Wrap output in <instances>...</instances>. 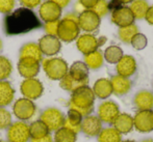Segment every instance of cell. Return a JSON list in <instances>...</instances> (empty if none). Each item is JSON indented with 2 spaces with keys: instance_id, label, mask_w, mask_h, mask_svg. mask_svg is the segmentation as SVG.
Returning <instances> with one entry per match:
<instances>
[{
  "instance_id": "1",
  "label": "cell",
  "mask_w": 153,
  "mask_h": 142,
  "mask_svg": "<svg viewBox=\"0 0 153 142\" xmlns=\"http://www.w3.org/2000/svg\"><path fill=\"white\" fill-rule=\"evenodd\" d=\"M43 27L40 18L29 8L19 7L5 15L3 30L7 35H19Z\"/></svg>"
},
{
  "instance_id": "2",
  "label": "cell",
  "mask_w": 153,
  "mask_h": 142,
  "mask_svg": "<svg viewBox=\"0 0 153 142\" xmlns=\"http://www.w3.org/2000/svg\"><path fill=\"white\" fill-rule=\"evenodd\" d=\"M95 100H96V96L92 88L89 85L82 86L71 93L69 108L78 111L85 117L93 113Z\"/></svg>"
},
{
  "instance_id": "3",
  "label": "cell",
  "mask_w": 153,
  "mask_h": 142,
  "mask_svg": "<svg viewBox=\"0 0 153 142\" xmlns=\"http://www.w3.org/2000/svg\"><path fill=\"white\" fill-rule=\"evenodd\" d=\"M41 66L50 80L59 81L68 74L69 65L67 61L62 57H48L43 58L41 61Z\"/></svg>"
},
{
  "instance_id": "4",
  "label": "cell",
  "mask_w": 153,
  "mask_h": 142,
  "mask_svg": "<svg viewBox=\"0 0 153 142\" xmlns=\"http://www.w3.org/2000/svg\"><path fill=\"white\" fill-rule=\"evenodd\" d=\"M38 108L33 101L20 98L13 103V115L21 121H28L36 114Z\"/></svg>"
},
{
  "instance_id": "5",
  "label": "cell",
  "mask_w": 153,
  "mask_h": 142,
  "mask_svg": "<svg viewBox=\"0 0 153 142\" xmlns=\"http://www.w3.org/2000/svg\"><path fill=\"white\" fill-rule=\"evenodd\" d=\"M79 35H80V28L77 21L70 20L65 17L59 20L56 36L61 42L72 43L76 40Z\"/></svg>"
},
{
  "instance_id": "6",
  "label": "cell",
  "mask_w": 153,
  "mask_h": 142,
  "mask_svg": "<svg viewBox=\"0 0 153 142\" xmlns=\"http://www.w3.org/2000/svg\"><path fill=\"white\" fill-rule=\"evenodd\" d=\"M6 138L7 142H29V124L26 121H13V124L6 129Z\"/></svg>"
},
{
  "instance_id": "7",
  "label": "cell",
  "mask_w": 153,
  "mask_h": 142,
  "mask_svg": "<svg viewBox=\"0 0 153 142\" xmlns=\"http://www.w3.org/2000/svg\"><path fill=\"white\" fill-rule=\"evenodd\" d=\"M65 114L62 110L55 107H49L46 108L40 115V118L51 132H55L64 126L65 122Z\"/></svg>"
},
{
  "instance_id": "8",
  "label": "cell",
  "mask_w": 153,
  "mask_h": 142,
  "mask_svg": "<svg viewBox=\"0 0 153 142\" xmlns=\"http://www.w3.org/2000/svg\"><path fill=\"white\" fill-rule=\"evenodd\" d=\"M120 112V107L111 100H104L97 108V116L102 124H113Z\"/></svg>"
},
{
  "instance_id": "9",
  "label": "cell",
  "mask_w": 153,
  "mask_h": 142,
  "mask_svg": "<svg viewBox=\"0 0 153 142\" xmlns=\"http://www.w3.org/2000/svg\"><path fill=\"white\" fill-rule=\"evenodd\" d=\"M20 92L22 93L23 98L34 102L43 96L44 85L36 78L24 79L20 84Z\"/></svg>"
},
{
  "instance_id": "10",
  "label": "cell",
  "mask_w": 153,
  "mask_h": 142,
  "mask_svg": "<svg viewBox=\"0 0 153 142\" xmlns=\"http://www.w3.org/2000/svg\"><path fill=\"white\" fill-rule=\"evenodd\" d=\"M78 26L85 33H92L99 28L101 18L98 17L92 10H85L78 15Z\"/></svg>"
},
{
  "instance_id": "11",
  "label": "cell",
  "mask_w": 153,
  "mask_h": 142,
  "mask_svg": "<svg viewBox=\"0 0 153 142\" xmlns=\"http://www.w3.org/2000/svg\"><path fill=\"white\" fill-rule=\"evenodd\" d=\"M62 14V8L50 0L41 3L39 7V17H40V20L44 23L61 20Z\"/></svg>"
},
{
  "instance_id": "12",
  "label": "cell",
  "mask_w": 153,
  "mask_h": 142,
  "mask_svg": "<svg viewBox=\"0 0 153 142\" xmlns=\"http://www.w3.org/2000/svg\"><path fill=\"white\" fill-rule=\"evenodd\" d=\"M40 50L43 55L47 57H53L59 54L62 49V42L57 36L53 35H43L38 43Z\"/></svg>"
},
{
  "instance_id": "13",
  "label": "cell",
  "mask_w": 153,
  "mask_h": 142,
  "mask_svg": "<svg viewBox=\"0 0 153 142\" xmlns=\"http://www.w3.org/2000/svg\"><path fill=\"white\" fill-rule=\"evenodd\" d=\"M111 19V22L115 25H117L119 28L134 24V20H135L130 8L125 5H120L113 8Z\"/></svg>"
},
{
  "instance_id": "14",
  "label": "cell",
  "mask_w": 153,
  "mask_h": 142,
  "mask_svg": "<svg viewBox=\"0 0 153 142\" xmlns=\"http://www.w3.org/2000/svg\"><path fill=\"white\" fill-rule=\"evenodd\" d=\"M133 126L139 133L153 132V110H140L133 116Z\"/></svg>"
},
{
  "instance_id": "15",
  "label": "cell",
  "mask_w": 153,
  "mask_h": 142,
  "mask_svg": "<svg viewBox=\"0 0 153 142\" xmlns=\"http://www.w3.org/2000/svg\"><path fill=\"white\" fill-rule=\"evenodd\" d=\"M17 68L20 76L24 79L36 78L40 73L41 62L31 58H19Z\"/></svg>"
},
{
  "instance_id": "16",
  "label": "cell",
  "mask_w": 153,
  "mask_h": 142,
  "mask_svg": "<svg viewBox=\"0 0 153 142\" xmlns=\"http://www.w3.org/2000/svg\"><path fill=\"white\" fill-rule=\"evenodd\" d=\"M76 47L80 53L83 55L90 54L94 51L99 50V38H96L92 33H83L77 38Z\"/></svg>"
},
{
  "instance_id": "17",
  "label": "cell",
  "mask_w": 153,
  "mask_h": 142,
  "mask_svg": "<svg viewBox=\"0 0 153 142\" xmlns=\"http://www.w3.org/2000/svg\"><path fill=\"white\" fill-rule=\"evenodd\" d=\"M103 129V124L97 115H88L82 118L80 127V132L87 137H97Z\"/></svg>"
},
{
  "instance_id": "18",
  "label": "cell",
  "mask_w": 153,
  "mask_h": 142,
  "mask_svg": "<svg viewBox=\"0 0 153 142\" xmlns=\"http://www.w3.org/2000/svg\"><path fill=\"white\" fill-rule=\"evenodd\" d=\"M116 71L119 76L129 78L137 72V60L132 55H123L116 64Z\"/></svg>"
},
{
  "instance_id": "19",
  "label": "cell",
  "mask_w": 153,
  "mask_h": 142,
  "mask_svg": "<svg viewBox=\"0 0 153 142\" xmlns=\"http://www.w3.org/2000/svg\"><path fill=\"white\" fill-rule=\"evenodd\" d=\"M111 88H113V93L116 94L118 96H122L127 94L130 91L131 87H132V82L129 78H125V77L116 76L111 77Z\"/></svg>"
},
{
  "instance_id": "20",
  "label": "cell",
  "mask_w": 153,
  "mask_h": 142,
  "mask_svg": "<svg viewBox=\"0 0 153 142\" xmlns=\"http://www.w3.org/2000/svg\"><path fill=\"white\" fill-rule=\"evenodd\" d=\"M113 127L120 133L121 135L129 134L134 129L133 126V116L128 113L122 112L118 115L113 124Z\"/></svg>"
},
{
  "instance_id": "21",
  "label": "cell",
  "mask_w": 153,
  "mask_h": 142,
  "mask_svg": "<svg viewBox=\"0 0 153 142\" xmlns=\"http://www.w3.org/2000/svg\"><path fill=\"white\" fill-rule=\"evenodd\" d=\"M133 104L137 110H153V92L140 90L133 98Z\"/></svg>"
},
{
  "instance_id": "22",
  "label": "cell",
  "mask_w": 153,
  "mask_h": 142,
  "mask_svg": "<svg viewBox=\"0 0 153 142\" xmlns=\"http://www.w3.org/2000/svg\"><path fill=\"white\" fill-rule=\"evenodd\" d=\"M90 70L87 64L83 61H75L69 66L68 75L71 76L73 79L77 81H82V82H90L89 79Z\"/></svg>"
},
{
  "instance_id": "23",
  "label": "cell",
  "mask_w": 153,
  "mask_h": 142,
  "mask_svg": "<svg viewBox=\"0 0 153 142\" xmlns=\"http://www.w3.org/2000/svg\"><path fill=\"white\" fill-rule=\"evenodd\" d=\"M95 96L100 100H106L113 94L111 80L107 78H100L95 81L92 88Z\"/></svg>"
},
{
  "instance_id": "24",
  "label": "cell",
  "mask_w": 153,
  "mask_h": 142,
  "mask_svg": "<svg viewBox=\"0 0 153 142\" xmlns=\"http://www.w3.org/2000/svg\"><path fill=\"white\" fill-rule=\"evenodd\" d=\"M82 118H83V116L81 115L78 111L69 108L68 112H67L66 116H65V122L62 127L73 131V132L76 133V134H78V133L80 132Z\"/></svg>"
},
{
  "instance_id": "25",
  "label": "cell",
  "mask_w": 153,
  "mask_h": 142,
  "mask_svg": "<svg viewBox=\"0 0 153 142\" xmlns=\"http://www.w3.org/2000/svg\"><path fill=\"white\" fill-rule=\"evenodd\" d=\"M15 88L8 81H0V107L6 108L15 100Z\"/></svg>"
},
{
  "instance_id": "26",
  "label": "cell",
  "mask_w": 153,
  "mask_h": 142,
  "mask_svg": "<svg viewBox=\"0 0 153 142\" xmlns=\"http://www.w3.org/2000/svg\"><path fill=\"white\" fill-rule=\"evenodd\" d=\"M19 58H31V59H36L40 62L42 61L43 54L41 52L38 43L29 42L23 45L19 51Z\"/></svg>"
},
{
  "instance_id": "27",
  "label": "cell",
  "mask_w": 153,
  "mask_h": 142,
  "mask_svg": "<svg viewBox=\"0 0 153 142\" xmlns=\"http://www.w3.org/2000/svg\"><path fill=\"white\" fill-rule=\"evenodd\" d=\"M98 142H121L122 135L114 127H106L101 130L97 136Z\"/></svg>"
},
{
  "instance_id": "28",
  "label": "cell",
  "mask_w": 153,
  "mask_h": 142,
  "mask_svg": "<svg viewBox=\"0 0 153 142\" xmlns=\"http://www.w3.org/2000/svg\"><path fill=\"white\" fill-rule=\"evenodd\" d=\"M83 62L87 64L89 70H98L103 65V62H104L103 53L100 50H97L90 54L85 55Z\"/></svg>"
},
{
  "instance_id": "29",
  "label": "cell",
  "mask_w": 153,
  "mask_h": 142,
  "mask_svg": "<svg viewBox=\"0 0 153 142\" xmlns=\"http://www.w3.org/2000/svg\"><path fill=\"white\" fill-rule=\"evenodd\" d=\"M129 8H130L134 19L142 20V19H145L146 13L149 8V3L147 0H133L130 3Z\"/></svg>"
},
{
  "instance_id": "30",
  "label": "cell",
  "mask_w": 153,
  "mask_h": 142,
  "mask_svg": "<svg viewBox=\"0 0 153 142\" xmlns=\"http://www.w3.org/2000/svg\"><path fill=\"white\" fill-rule=\"evenodd\" d=\"M29 133H30V138L36 139L42 138L48 134H51L50 131L46 127V124L41 119L33 120L29 124Z\"/></svg>"
},
{
  "instance_id": "31",
  "label": "cell",
  "mask_w": 153,
  "mask_h": 142,
  "mask_svg": "<svg viewBox=\"0 0 153 142\" xmlns=\"http://www.w3.org/2000/svg\"><path fill=\"white\" fill-rule=\"evenodd\" d=\"M124 52L119 46H109L103 52V58L109 64H117V62L123 57Z\"/></svg>"
},
{
  "instance_id": "32",
  "label": "cell",
  "mask_w": 153,
  "mask_h": 142,
  "mask_svg": "<svg viewBox=\"0 0 153 142\" xmlns=\"http://www.w3.org/2000/svg\"><path fill=\"white\" fill-rule=\"evenodd\" d=\"M77 135L73 131L69 129L62 127L59 130H56L53 135V141L54 142H76L77 141Z\"/></svg>"
},
{
  "instance_id": "33",
  "label": "cell",
  "mask_w": 153,
  "mask_h": 142,
  "mask_svg": "<svg viewBox=\"0 0 153 142\" xmlns=\"http://www.w3.org/2000/svg\"><path fill=\"white\" fill-rule=\"evenodd\" d=\"M89 85V82H82V81H77L75 79H73L71 76H69L68 74L59 80V87L62 89L69 91L72 93L73 91H75L76 89H78L79 87H82V86Z\"/></svg>"
},
{
  "instance_id": "34",
  "label": "cell",
  "mask_w": 153,
  "mask_h": 142,
  "mask_svg": "<svg viewBox=\"0 0 153 142\" xmlns=\"http://www.w3.org/2000/svg\"><path fill=\"white\" fill-rule=\"evenodd\" d=\"M139 32V28L135 24H131L126 27H121L118 30V36L124 44H130L131 38Z\"/></svg>"
},
{
  "instance_id": "35",
  "label": "cell",
  "mask_w": 153,
  "mask_h": 142,
  "mask_svg": "<svg viewBox=\"0 0 153 142\" xmlns=\"http://www.w3.org/2000/svg\"><path fill=\"white\" fill-rule=\"evenodd\" d=\"M13 73V63L7 57L0 55V81L7 80Z\"/></svg>"
},
{
  "instance_id": "36",
  "label": "cell",
  "mask_w": 153,
  "mask_h": 142,
  "mask_svg": "<svg viewBox=\"0 0 153 142\" xmlns=\"http://www.w3.org/2000/svg\"><path fill=\"white\" fill-rule=\"evenodd\" d=\"M130 45L133 47V49H135V50H137V51L144 50L148 45V38L144 33L137 32V33L131 38Z\"/></svg>"
},
{
  "instance_id": "37",
  "label": "cell",
  "mask_w": 153,
  "mask_h": 142,
  "mask_svg": "<svg viewBox=\"0 0 153 142\" xmlns=\"http://www.w3.org/2000/svg\"><path fill=\"white\" fill-rule=\"evenodd\" d=\"M13 124V114L6 108L0 107V130H6Z\"/></svg>"
},
{
  "instance_id": "38",
  "label": "cell",
  "mask_w": 153,
  "mask_h": 142,
  "mask_svg": "<svg viewBox=\"0 0 153 142\" xmlns=\"http://www.w3.org/2000/svg\"><path fill=\"white\" fill-rule=\"evenodd\" d=\"M92 10L100 18L105 17L109 12V2L107 0H98V2L92 8Z\"/></svg>"
},
{
  "instance_id": "39",
  "label": "cell",
  "mask_w": 153,
  "mask_h": 142,
  "mask_svg": "<svg viewBox=\"0 0 153 142\" xmlns=\"http://www.w3.org/2000/svg\"><path fill=\"white\" fill-rule=\"evenodd\" d=\"M16 5V0H0V13L8 15L12 13Z\"/></svg>"
},
{
  "instance_id": "40",
  "label": "cell",
  "mask_w": 153,
  "mask_h": 142,
  "mask_svg": "<svg viewBox=\"0 0 153 142\" xmlns=\"http://www.w3.org/2000/svg\"><path fill=\"white\" fill-rule=\"evenodd\" d=\"M59 20L52 21V22H46V23H44L43 27H44V30H45V32H46L47 35L56 36V34H57V28H59Z\"/></svg>"
},
{
  "instance_id": "41",
  "label": "cell",
  "mask_w": 153,
  "mask_h": 142,
  "mask_svg": "<svg viewBox=\"0 0 153 142\" xmlns=\"http://www.w3.org/2000/svg\"><path fill=\"white\" fill-rule=\"evenodd\" d=\"M19 2L22 5V7L33 10L42 3V0H19Z\"/></svg>"
},
{
  "instance_id": "42",
  "label": "cell",
  "mask_w": 153,
  "mask_h": 142,
  "mask_svg": "<svg viewBox=\"0 0 153 142\" xmlns=\"http://www.w3.org/2000/svg\"><path fill=\"white\" fill-rule=\"evenodd\" d=\"M98 0H78V3L82 6L83 10H92Z\"/></svg>"
},
{
  "instance_id": "43",
  "label": "cell",
  "mask_w": 153,
  "mask_h": 142,
  "mask_svg": "<svg viewBox=\"0 0 153 142\" xmlns=\"http://www.w3.org/2000/svg\"><path fill=\"white\" fill-rule=\"evenodd\" d=\"M29 142H54V141H53L52 135L48 134V135H46V136L42 137V138H36V139L30 138Z\"/></svg>"
},
{
  "instance_id": "44",
  "label": "cell",
  "mask_w": 153,
  "mask_h": 142,
  "mask_svg": "<svg viewBox=\"0 0 153 142\" xmlns=\"http://www.w3.org/2000/svg\"><path fill=\"white\" fill-rule=\"evenodd\" d=\"M145 20L147 21L148 24L153 26V5L149 6V8H148L147 13H146V16H145Z\"/></svg>"
},
{
  "instance_id": "45",
  "label": "cell",
  "mask_w": 153,
  "mask_h": 142,
  "mask_svg": "<svg viewBox=\"0 0 153 142\" xmlns=\"http://www.w3.org/2000/svg\"><path fill=\"white\" fill-rule=\"evenodd\" d=\"M132 1H133V0H111V3H109V6L114 5V8H115V7H117V6L131 3Z\"/></svg>"
},
{
  "instance_id": "46",
  "label": "cell",
  "mask_w": 153,
  "mask_h": 142,
  "mask_svg": "<svg viewBox=\"0 0 153 142\" xmlns=\"http://www.w3.org/2000/svg\"><path fill=\"white\" fill-rule=\"evenodd\" d=\"M50 1L54 2V3L57 4V5H59V7L65 8L66 6H68V4L70 3L71 0H50Z\"/></svg>"
},
{
  "instance_id": "47",
  "label": "cell",
  "mask_w": 153,
  "mask_h": 142,
  "mask_svg": "<svg viewBox=\"0 0 153 142\" xmlns=\"http://www.w3.org/2000/svg\"><path fill=\"white\" fill-rule=\"evenodd\" d=\"M2 49H3V42H2V40L0 38V53H1Z\"/></svg>"
},
{
  "instance_id": "48",
  "label": "cell",
  "mask_w": 153,
  "mask_h": 142,
  "mask_svg": "<svg viewBox=\"0 0 153 142\" xmlns=\"http://www.w3.org/2000/svg\"><path fill=\"white\" fill-rule=\"evenodd\" d=\"M141 142H153V139L152 138H147V139H144L143 141Z\"/></svg>"
},
{
  "instance_id": "49",
  "label": "cell",
  "mask_w": 153,
  "mask_h": 142,
  "mask_svg": "<svg viewBox=\"0 0 153 142\" xmlns=\"http://www.w3.org/2000/svg\"><path fill=\"white\" fill-rule=\"evenodd\" d=\"M121 142H137L134 140H130V139H127V140H122Z\"/></svg>"
},
{
  "instance_id": "50",
  "label": "cell",
  "mask_w": 153,
  "mask_h": 142,
  "mask_svg": "<svg viewBox=\"0 0 153 142\" xmlns=\"http://www.w3.org/2000/svg\"><path fill=\"white\" fill-rule=\"evenodd\" d=\"M0 142H2V141H1V140H0Z\"/></svg>"
},
{
  "instance_id": "51",
  "label": "cell",
  "mask_w": 153,
  "mask_h": 142,
  "mask_svg": "<svg viewBox=\"0 0 153 142\" xmlns=\"http://www.w3.org/2000/svg\"><path fill=\"white\" fill-rule=\"evenodd\" d=\"M2 142H3V141H2ZM6 142H7V141H6Z\"/></svg>"
}]
</instances>
